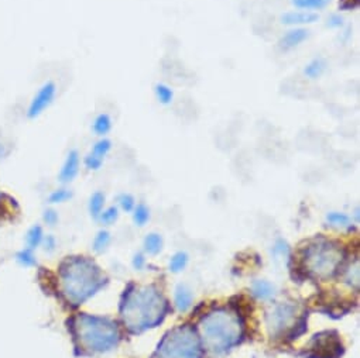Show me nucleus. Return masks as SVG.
<instances>
[{"label": "nucleus", "instance_id": "obj_1", "mask_svg": "<svg viewBox=\"0 0 360 358\" xmlns=\"http://www.w3.org/2000/svg\"><path fill=\"white\" fill-rule=\"evenodd\" d=\"M169 305L161 291L153 285H129L120 302V316L131 333H141L162 323Z\"/></svg>", "mask_w": 360, "mask_h": 358}, {"label": "nucleus", "instance_id": "obj_2", "mask_svg": "<svg viewBox=\"0 0 360 358\" xmlns=\"http://www.w3.org/2000/svg\"><path fill=\"white\" fill-rule=\"evenodd\" d=\"M106 284L101 267L88 257L67 258L60 268V285L65 299L79 306L98 293Z\"/></svg>", "mask_w": 360, "mask_h": 358}, {"label": "nucleus", "instance_id": "obj_3", "mask_svg": "<svg viewBox=\"0 0 360 358\" xmlns=\"http://www.w3.org/2000/svg\"><path fill=\"white\" fill-rule=\"evenodd\" d=\"M245 337L242 317L229 307H215L200 321V338L204 350L212 354H225Z\"/></svg>", "mask_w": 360, "mask_h": 358}, {"label": "nucleus", "instance_id": "obj_4", "mask_svg": "<svg viewBox=\"0 0 360 358\" xmlns=\"http://www.w3.org/2000/svg\"><path fill=\"white\" fill-rule=\"evenodd\" d=\"M72 331L79 345L92 354L108 352L120 341L116 321L105 316L79 313L72 321Z\"/></svg>", "mask_w": 360, "mask_h": 358}, {"label": "nucleus", "instance_id": "obj_5", "mask_svg": "<svg viewBox=\"0 0 360 358\" xmlns=\"http://www.w3.org/2000/svg\"><path fill=\"white\" fill-rule=\"evenodd\" d=\"M343 258V250L336 243L326 239H316L304 250L302 265L311 277L326 281L336 275Z\"/></svg>", "mask_w": 360, "mask_h": 358}, {"label": "nucleus", "instance_id": "obj_6", "mask_svg": "<svg viewBox=\"0 0 360 358\" xmlns=\"http://www.w3.org/2000/svg\"><path fill=\"white\" fill-rule=\"evenodd\" d=\"M202 354L198 331L190 324H181L161 338L151 358H202Z\"/></svg>", "mask_w": 360, "mask_h": 358}, {"label": "nucleus", "instance_id": "obj_7", "mask_svg": "<svg viewBox=\"0 0 360 358\" xmlns=\"http://www.w3.org/2000/svg\"><path fill=\"white\" fill-rule=\"evenodd\" d=\"M266 326L271 337L278 338L287 333H291V338H295V329L305 326V316L298 317L297 306L290 302H280L270 307L266 313Z\"/></svg>", "mask_w": 360, "mask_h": 358}, {"label": "nucleus", "instance_id": "obj_8", "mask_svg": "<svg viewBox=\"0 0 360 358\" xmlns=\"http://www.w3.org/2000/svg\"><path fill=\"white\" fill-rule=\"evenodd\" d=\"M342 344L333 331H322L311 340L307 358H339Z\"/></svg>", "mask_w": 360, "mask_h": 358}, {"label": "nucleus", "instance_id": "obj_9", "mask_svg": "<svg viewBox=\"0 0 360 358\" xmlns=\"http://www.w3.org/2000/svg\"><path fill=\"white\" fill-rule=\"evenodd\" d=\"M57 95V86L54 82H46L37 93L30 100V105L27 107V117L29 119H37L40 117L54 102Z\"/></svg>", "mask_w": 360, "mask_h": 358}, {"label": "nucleus", "instance_id": "obj_10", "mask_svg": "<svg viewBox=\"0 0 360 358\" xmlns=\"http://www.w3.org/2000/svg\"><path fill=\"white\" fill-rule=\"evenodd\" d=\"M110 150H112V141L109 138L101 137V140H98L94 144L91 152L85 157L84 164H85L86 169H89V171L101 169V166L103 164V159L110 152Z\"/></svg>", "mask_w": 360, "mask_h": 358}, {"label": "nucleus", "instance_id": "obj_11", "mask_svg": "<svg viewBox=\"0 0 360 358\" xmlns=\"http://www.w3.org/2000/svg\"><path fill=\"white\" fill-rule=\"evenodd\" d=\"M81 168V157L77 150H71L61 166V171L58 173V181L63 185L71 184L74 179L77 178L78 172Z\"/></svg>", "mask_w": 360, "mask_h": 358}, {"label": "nucleus", "instance_id": "obj_12", "mask_svg": "<svg viewBox=\"0 0 360 358\" xmlns=\"http://www.w3.org/2000/svg\"><path fill=\"white\" fill-rule=\"evenodd\" d=\"M309 36V32L305 27H292L288 30L280 40H278V48L283 53H288L300 47Z\"/></svg>", "mask_w": 360, "mask_h": 358}, {"label": "nucleus", "instance_id": "obj_13", "mask_svg": "<svg viewBox=\"0 0 360 358\" xmlns=\"http://www.w3.org/2000/svg\"><path fill=\"white\" fill-rule=\"evenodd\" d=\"M319 20V16L314 12L308 11H294V12H287L281 16V23L284 26L290 27H304L308 25H314Z\"/></svg>", "mask_w": 360, "mask_h": 358}, {"label": "nucleus", "instance_id": "obj_14", "mask_svg": "<svg viewBox=\"0 0 360 358\" xmlns=\"http://www.w3.org/2000/svg\"><path fill=\"white\" fill-rule=\"evenodd\" d=\"M174 303L179 312H187L193 306V292L186 285H179L174 293Z\"/></svg>", "mask_w": 360, "mask_h": 358}, {"label": "nucleus", "instance_id": "obj_15", "mask_svg": "<svg viewBox=\"0 0 360 358\" xmlns=\"http://www.w3.org/2000/svg\"><path fill=\"white\" fill-rule=\"evenodd\" d=\"M252 292L256 298H259L262 300H267V299H271L276 295V288L269 281L262 279V281H255L253 282Z\"/></svg>", "mask_w": 360, "mask_h": 358}, {"label": "nucleus", "instance_id": "obj_16", "mask_svg": "<svg viewBox=\"0 0 360 358\" xmlns=\"http://www.w3.org/2000/svg\"><path fill=\"white\" fill-rule=\"evenodd\" d=\"M112 126H113L112 117L108 113H101L95 117V120L92 123V130L96 135L105 137L112 130Z\"/></svg>", "mask_w": 360, "mask_h": 358}, {"label": "nucleus", "instance_id": "obj_17", "mask_svg": "<svg viewBox=\"0 0 360 358\" xmlns=\"http://www.w3.org/2000/svg\"><path fill=\"white\" fill-rule=\"evenodd\" d=\"M326 61L323 58H314L312 61H309L305 68H304V74L307 78L309 79H318L323 75V72L326 71Z\"/></svg>", "mask_w": 360, "mask_h": 358}, {"label": "nucleus", "instance_id": "obj_18", "mask_svg": "<svg viewBox=\"0 0 360 358\" xmlns=\"http://www.w3.org/2000/svg\"><path fill=\"white\" fill-rule=\"evenodd\" d=\"M44 240V232H43V227L39 226V225H34L33 227L29 229L27 234H26V248H30V250H36L41 246Z\"/></svg>", "mask_w": 360, "mask_h": 358}, {"label": "nucleus", "instance_id": "obj_19", "mask_svg": "<svg viewBox=\"0 0 360 358\" xmlns=\"http://www.w3.org/2000/svg\"><path fill=\"white\" fill-rule=\"evenodd\" d=\"M162 250V239L157 233H150L144 239V251L150 256H155Z\"/></svg>", "mask_w": 360, "mask_h": 358}, {"label": "nucleus", "instance_id": "obj_20", "mask_svg": "<svg viewBox=\"0 0 360 358\" xmlns=\"http://www.w3.org/2000/svg\"><path fill=\"white\" fill-rule=\"evenodd\" d=\"M154 95H155L157 100L164 106L171 105L174 100V91L165 84H157L154 86Z\"/></svg>", "mask_w": 360, "mask_h": 358}, {"label": "nucleus", "instance_id": "obj_21", "mask_svg": "<svg viewBox=\"0 0 360 358\" xmlns=\"http://www.w3.org/2000/svg\"><path fill=\"white\" fill-rule=\"evenodd\" d=\"M291 4L300 11L311 12L323 9L329 4V0H291Z\"/></svg>", "mask_w": 360, "mask_h": 358}, {"label": "nucleus", "instance_id": "obj_22", "mask_svg": "<svg viewBox=\"0 0 360 358\" xmlns=\"http://www.w3.org/2000/svg\"><path fill=\"white\" fill-rule=\"evenodd\" d=\"M326 220L332 227H338V229H349L352 226L350 218L346 213H342V212L328 213Z\"/></svg>", "mask_w": 360, "mask_h": 358}, {"label": "nucleus", "instance_id": "obj_23", "mask_svg": "<svg viewBox=\"0 0 360 358\" xmlns=\"http://www.w3.org/2000/svg\"><path fill=\"white\" fill-rule=\"evenodd\" d=\"M105 209V195L102 192H95L89 199V213L92 218L98 219Z\"/></svg>", "mask_w": 360, "mask_h": 358}, {"label": "nucleus", "instance_id": "obj_24", "mask_svg": "<svg viewBox=\"0 0 360 358\" xmlns=\"http://www.w3.org/2000/svg\"><path fill=\"white\" fill-rule=\"evenodd\" d=\"M187 264H188V256L186 253L183 251L175 253L169 260V271L174 274H178L186 270Z\"/></svg>", "mask_w": 360, "mask_h": 358}, {"label": "nucleus", "instance_id": "obj_25", "mask_svg": "<svg viewBox=\"0 0 360 358\" xmlns=\"http://www.w3.org/2000/svg\"><path fill=\"white\" fill-rule=\"evenodd\" d=\"M133 220L137 226L143 227L150 220V209L144 204H139L133 209Z\"/></svg>", "mask_w": 360, "mask_h": 358}, {"label": "nucleus", "instance_id": "obj_26", "mask_svg": "<svg viewBox=\"0 0 360 358\" xmlns=\"http://www.w3.org/2000/svg\"><path fill=\"white\" fill-rule=\"evenodd\" d=\"M72 198V192L67 188H60V190H56L50 194L49 197V202L51 205H60V204H65L68 202L70 199Z\"/></svg>", "mask_w": 360, "mask_h": 358}, {"label": "nucleus", "instance_id": "obj_27", "mask_svg": "<svg viewBox=\"0 0 360 358\" xmlns=\"http://www.w3.org/2000/svg\"><path fill=\"white\" fill-rule=\"evenodd\" d=\"M109 244H110V234L106 230H101L94 239V250L96 253H103Z\"/></svg>", "mask_w": 360, "mask_h": 358}, {"label": "nucleus", "instance_id": "obj_28", "mask_svg": "<svg viewBox=\"0 0 360 358\" xmlns=\"http://www.w3.org/2000/svg\"><path fill=\"white\" fill-rule=\"evenodd\" d=\"M119 218V208L117 206H109L108 209H103L102 213L99 215L98 220L106 226L113 225Z\"/></svg>", "mask_w": 360, "mask_h": 358}, {"label": "nucleus", "instance_id": "obj_29", "mask_svg": "<svg viewBox=\"0 0 360 358\" xmlns=\"http://www.w3.org/2000/svg\"><path fill=\"white\" fill-rule=\"evenodd\" d=\"M16 260L23 267H33L37 263L34 257V251L30 248H23L22 251H19L16 256Z\"/></svg>", "mask_w": 360, "mask_h": 358}, {"label": "nucleus", "instance_id": "obj_30", "mask_svg": "<svg viewBox=\"0 0 360 358\" xmlns=\"http://www.w3.org/2000/svg\"><path fill=\"white\" fill-rule=\"evenodd\" d=\"M117 204H119L120 209H122L123 212H127V213H129V212H133V209H134V206H136L134 198H133L131 195H129V194H122V195H119Z\"/></svg>", "mask_w": 360, "mask_h": 358}, {"label": "nucleus", "instance_id": "obj_31", "mask_svg": "<svg viewBox=\"0 0 360 358\" xmlns=\"http://www.w3.org/2000/svg\"><path fill=\"white\" fill-rule=\"evenodd\" d=\"M43 220L47 226H56L58 223V213L54 209H47L43 215Z\"/></svg>", "mask_w": 360, "mask_h": 358}, {"label": "nucleus", "instance_id": "obj_32", "mask_svg": "<svg viewBox=\"0 0 360 358\" xmlns=\"http://www.w3.org/2000/svg\"><path fill=\"white\" fill-rule=\"evenodd\" d=\"M343 25H345V20L340 15H332L326 23V26L330 29H340Z\"/></svg>", "mask_w": 360, "mask_h": 358}, {"label": "nucleus", "instance_id": "obj_33", "mask_svg": "<svg viewBox=\"0 0 360 358\" xmlns=\"http://www.w3.org/2000/svg\"><path fill=\"white\" fill-rule=\"evenodd\" d=\"M359 2L360 0H340L339 2V9L340 11H354L357 6H359Z\"/></svg>", "mask_w": 360, "mask_h": 358}, {"label": "nucleus", "instance_id": "obj_34", "mask_svg": "<svg viewBox=\"0 0 360 358\" xmlns=\"http://www.w3.org/2000/svg\"><path fill=\"white\" fill-rule=\"evenodd\" d=\"M41 246H44L46 251H54V248H56V239L53 236H47V237L44 236V240H43Z\"/></svg>", "mask_w": 360, "mask_h": 358}, {"label": "nucleus", "instance_id": "obj_35", "mask_svg": "<svg viewBox=\"0 0 360 358\" xmlns=\"http://www.w3.org/2000/svg\"><path fill=\"white\" fill-rule=\"evenodd\" d=\"M144 263H146V260H144V257H143L141 254L136 256L134 260H133V265H134V268H137V270H141L143 265H144Z\"/></svg>", "mask_w": 360, "mask_h": 358}]
</instances>
